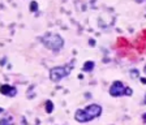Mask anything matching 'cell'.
Returning <instances> with one entry per match:
<instances>
[{"mask_svg": "<svg viewBox=\"0 0 146 125\" xmlns=\"http://www.w3.org/2000/svg\"><path fill=\"white\" fill-rule=\"evenodd\" d=\"M94 67H95V63H94V61L89 60V61H86L85 64H84V67H82V70H84V72H91V70L94 69Z\"/></svg>", "mask_w": 146, "mask_h": 125, "instance_id": "obj_6", "label": "cell"}, {"mask_svg": "<svg viewBox=\"0 0 146 125\" xmlns=\"http://www.w3.org/2000/svg\"><path fill=\"white\" fill-rule=\"evenodd\" d=\"M132 94H133V90L129 86H125L121 81H115L110 87V95L111 97H131Z\"/></svg>", "mask_w": 146, "mask_h": 125, "instance_id": "obj_3", "label": "cell"}, {"mask_svg": "<svg viewBox=\"0 0 146 125\" xmlns=\"http://www.w3.org/2000/svg\"><path fill=\"white\" fill-rule=\"evenodd\" d=\"M36 9H38V4H36V1H31L30 3V11L31 12H35Z\"/></svg>", "mask_w": 146, "mask_h": 125, "instance_id": "obj_9", "label": "cell"}, {"mask_svg": "<svg viewBox=\"0 0 146 125\" xmlns=\"http://www.w3.org/2000/svg\"><path fill=\"white\" fill-rule=\"evenodd\" d=\"M42 43L44 44V47L54 52L60 51L64 47V39L56 33H46L42 38Z\"/></svg>", "mask_w": 146, "mask_h": 125, "instance_id": "obj_2", "label": "cell"}, {"mask_svg": "<svg viewBox=\"0 0 146 125\" xmlns=\"http://www.w3.org/2000/svg\"><path fill=\"white\" fill-rule=\"evenodd\" d=\"M0 125H13L12 117H7V119H3L1 121H0Z\"/></svg>", "mask_w": 146, "mask_h": 125, "instance_id": "obj_8", "label": "cell"}, {"mask_svg": "<svg viewBox=\"0 0 146 125\" xmlns=\"http://www.w3.org/2000/svg\"><path fill=\"white\" fill-rule=\"evenodd\" d=\"M145 103H146V97H145Z\"/></svg>", "mask_w": 146, "mask_h": 125, "instance_id": "obj_13", "label": "cell"}, {"mask_svg": "<svg viewBox=\"0 0 146 125\" xmlns=\"http://www.w3.org/2000/svg\"><path fill=\"white\" fill-rule=\"evenodd\" d=\"M100 113H102V107L97 103L89 104L85 108H81V110H77L74 113V119L78 122H89L91 120L99 117Z\"/></svg>", "mask_w": 146, "mask_h": 125, "instance_id": "obj_1", "label": "cell"}, {"mask_svg": "<svg viewBox=\"0 0 146 125\" xmlns=\"http://www.w3.org/2000/svg\"><path fill=\"white\" fill-rule=\"evenodd\" d=\"M70 72V67H55L50 70V79L52 82H59L60 79L65 78Z\"/></svg>", "mask_w": 146, "mask_h": 125, "instance_id": "obj_4", "label": "cell"}, {"mask_svg": "<svg viewBox=\"0 0 146 125\" xmlns=\"http://www.w3.org/2000/svg\"><path fill=\"white\" fill-rule=\"evenodd\" d=\"M0 93L3 95H7V97H16L17 89H16L15 86H11V85H1L0 86Z\"/></svg>", "mask_w": 146, "mask_h": 125, "instance_id": "obj_5", "label": "cell"}, {"mask_svg": "<svg viewBox=\"0 0 146 125\" xmlns=\"http://www.w3.org/2000/svg\"><path fill=\"white\" fill-rule=\"evenodd\" d=\"M44 110H46V112H47V113H51L52 111H54V103H52L51 101H46Z\"/></svg>", "mask_w": 146, "mask_h": 125, "instance_id": "obj_7", "label": "cell"}, {"mask_svg": "<svg viewBox=\"0 0 146 125\" xmlns=\"http://www.w3.org/2000/svg\"><path fill=\"white\" fill-rule=\"evenodd\" d=\"M143 72H145V73H146V65H145V68H143Z\"/></svg>", "mask_w": 146, "mask_h": 125, "instance_id": "obj_12", "label": "cell"}, {"mask_svg": "<svg viewBox=\"0 0 146 125\" xmlns=\"http://www.w3.org/2000/svg\"><path fill=\"white\" fill-rule=\"evenodd\" d=\"M129 73H131L132 78H138V70H137V69H132Z\"/></svg>", "mask_w": 146, "mask_h": 125, "instance_id": "obj_10", "label": "cell"}, {"mask_svg": "<svg viewBox=\"0 0 146 125\" xmlns=\"http://www.w3.org/2000/svg\"><path fill=\"white\" fill-rule=\"evenodd\" d=\"M141 81H142L143 83H146V78H141Z\"/></svg>", "mask_w": 146, "mask_h": 125, "instance_id": "obj_11", "label": "cell"}]
</instances>
